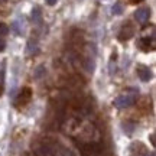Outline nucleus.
<instances>
[{"mask_svg": "<svg viewBox=\"0 0 156 156\" xmlns=\"http://www.w3.org/2000/svg\"><path fill=\"white\" fill-rule=\"evenodd\" d=\"M5 48H6V42L3 41V39H0V52L5 51Z\"/></svg>", "mask_w": 156, "mask_h": 156, "instance_id": "nucleus-16", "label": "nucleus"}, {"mask_svg": "<svg viewBox=\"0 0 156 156\" xmlns=\"http://www.w3.org/2000/svg\"><path fill=\"white\" fill-rule=\"evenodd\" d=\"M34 156H54V151L49 145L44 143L34 151Z\"/></svg>", "mask_w": 156, "mask_h": 156, "instance_id": "nucleus-9", "label": "nucleus"}, {"mask_svg": "<svg viewBox=\"0 0 156 156\" xmlns=\"http://www.w3.org/2000/svg\"><path fill=\"white\" fill-rule=\"evenodd\" d=\"M112 12H113V15H122V13H123V7H122V5H120V3H116V5L113 6Z\"/></svg>", "mask_w": 156, "mask_h": 156, "instance_id": "nucleus-12", "label": "nucleus"}, {"mask_svg": "<svg viewBox=\"0 0 156 156\" xmlns=\"http://www.w3.org/2000/svg\"><path fill=\"white\" fill-rule=\"evenodd\" d=\"M151 142H152V146H155V134H151Z\"/></svg>", "mask_w": 156, "mask_h": 156, "instance_id": "nucleus-18", "label": "nucleus"}, {"mask_svg": "<svg viewBox=\"0 0 156 156\" xmlns=\"http://www.w3.org/2000/svg\"><path fill=\"white\" fill-rule=\"evenodd\" d=\"M5 93V71H0V97Z\"/></svg>", "mask_w": 156, "mask_h": 156, "instance_id": "nucleus-11", "label": "nucleus"}, {"mask_svg": "<svg viewBox=\"0 0 156 156\" xmlns=\"http://www.w3.org/2000/svg\"><path fill=\"white\" fill-rule=\"evenodd\" d=\"M139 48L142 51H145V52H147V51H153L155 49V42H153V36H145V38H142L139 41Z\"/></svg>", "mask_w": 156, "mask_h": 156, "instance_id": "nucleus-8", "label": "nucleus"}, {"mask_svg": "<svg viewBox=\"0 0 156 156\" xmlns=\"http://www.w3.org/2000/svg\"><path fill=\"white\" fill-rule=\"evenodd\" d=\"M32 20L35 23H41L42 20V12L39 7H34V10H32Z\"/></svg>", "mask_w": 156, "mask_h": 156, "instance_id": "nucleus-10", "label": "nucleus"}, {"mask_svg": "<svg viewBox=\"0 0 156 156\" xmlns=\"http://www.w3.org/2000/svg\"><path fill=\"white\" fill-rule=\"evenodd\" d=\"M129 152H130V156H145L147 153V149H146V146L143 143L134 142V143H132Z\"/></svg>", "mask_w": 156, "mask_h": 156, "instance_id": "nucleus-6", "label": "nucleus"}, {"mask_svg": "<svg viewBox=\"0 0 156 156\" xmlns=\"http://www.w3.org/2000/svg\"><path fill=\"white\" fill-rule=\"evenodd\" d=\"M46 3H48L49 6H54L56 3V0H46Z\"/></svg>", "mask_w": 156, "mask_h": 156, "instance_id": "nucleus-17", "label": "nucleus"}, {"mask_svg": "<svg viewBox=\"0 0 156 156\" xmlns=\"http://www.w3.org/2000/svg\"><path fill=\"white\" fill-rule=\"evenodd\" d=\"M9 34V26L5 23H0V36H6Z\"/></svg>", "mask_w": 156, "mask_h": 156, "instance_id": "nucleus-13", "label": "nucleus"}, {"mask_svg": "<svg viewBox=\"0 0 156 156\" xmlns=\"http://www.w3.org/2000/svg\"><path fill=\"white\" fill-rule=\"evenodd\" d=\"M133 35H134L133 25H132L130 22H127V23H124V25L122 26V29H120L119 39H120V41H129L130 38H133Z\"/></svg>", "mask_w": 156, "mask_h": 156, "instance_id": "nucleus-4", "label": "nucleus"}, {"mask_svg": "<svg viewBox=\"0 0 156 156\" xmlns=\"http://www.w3.org/2000/svg\"><path fill=\"white\" fill-rule=\"evenodd\" d=\"M136 73H137V77H139L142 81H145V83L152 80V71L149 69V67H146V65H137Z\"/></svg>", "mask_w": 156, "mask_h": 156, "instance_id": "nucleus-7", "label": "nucleus"}, {"mask_svg": "<svg viewBox=\"0 0 156 156\" xmlns=\"http://www.w3.org/2000/svg\"><path fill=\"white\" fill-rule=\"evenodd\" d=\"M6 2H7V0H0V3H6Z\"/></svg>", "mask_w": 156, "mask_h": 156, "instance_id": "nucleus-21", "label": "nucleus"}, {"mask_svg": "<svg viewBox=\"0 0 156 156\" xmlns=\"http://www.w3.org/2000/svg\"><path fill=\"white\" fill-rule=\"evenodd\" d=\"M123 129H124V130L127 132L129 136H130V134H132V132H133V126H130L129 123H126V124H123Z\"/></svg>", "mask_w": 156, "mask_h": 156, "instance_id": "nucleus-14", "label": "nucleus"}, {"mask_svg": "<svg viewBox=\"0 0 156 156\" xmlns=\"http://www.w3.org/2000/svg\"><path fill=\"white\" fill-rule=\"evenodd\" d=\"M45 73V68L44 67H39L38 69H36V78H41V74Z\"/></svg>", "mask_w": 156, "mask_h": 156, "instance_id": "nucleus-15", "label": "nucleus"}, {"mask_svg": "<svg viewBox=\"0 0 156 156\" xmlns=\"http://www.w3.org/2000/svg\"><path fill=\"white\" fill-rule=\"evenodd\" d=\"M133 5H136V3H140V2H143V0H130Z\"/></svg>", "mask_w": 156, "mask_h": 156, "instance_id": "nucleus-19", "label": "nucleus"}, {"mask_svg": "<svg viewBox=\"0 0 156 156\" xmlns=\"http://www.w3.org/2000/svg\"><path fill=\"white\" fill-rule=\"evenodd\" d=\"M32 98V88L30 87H23L22 91L19 93V95L16 97V101H15V106L16 107H25Z\"/></svg>", "mask_w": 156, "mask_h": 156, "instance_id": "nucleus-2", "label": "nucleus"}, {"mask_svg": "<svg viewBox=\"0 0 156 156\" xmlns=\"http://www.w3.org/2000/svg\"><path fill=\"white\" fill-rule=\"evenodd\" d=\"M134 101H136V97L132 94H122L119 95L116 100H114V106L117 108H127V107L133 106Z\"/></svg>", "mask_w": 156, "mask_h": 156, "instance_id": "nucleus-3", "label": "nucleus"}, {"mask_svg": "<svg viewBox=\"0 0 156 156\" xmlns=\"http://www.w3.org/2000/svg\"><path fill=\"white\" fill-rule=\"evenodd\" d=\"M149 17H151V9L149 7H140V9L134 12V19L139 23H142V25L147 22Z\"/></svg>", "mask_w": 156, "mask_h": 156, "instance_id": "nucleus-5", "label": "nucleus"}, {"mask_svg": "<svg viewBox=\"0 0 156 156\" xmlns=\"http://www.w3.org/2000/svg\"><path fill=\"white\" fill-rule=\"evenodd\" d=\"M78 147L83 156H103L104 153V147L101 146V143H95V142L81 143Z\"/></svg>", "mask_w": 156, "mask_h": 156, "instance_id": "nucleus-1", "label": "nucleus"}, {"mask_svg": "<svg viewBox=\"0 0 156 156\" xmlns=\"http://www.w3.org/2000/svg\"><path fill=\"white\" fill-rule=\"evenodd\" d=\"M145 156H155V152H151V153H149V152H147V153H146Z\"/></svg>", "mask_w": 156, "mask_h": 156, "instance_id": "nucleus-20", "label": "nucleus"}]
</instances>
